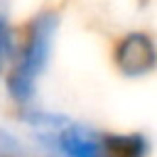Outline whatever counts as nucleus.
Instances as JSON below:
<instances>
[{"mask_svg": "<svg viewBox=\"0 0 157 157\" xmlns=\"http://www.w3.org/2000/svg\"><path fill=\"white\" fill-rule=\"evenodd\" d=\"M15 49H17V32L10 22L7 5L0 2V78L5 76V71L15 56Z\"/></svg>", "mask_w": 157, "mask_h": 157, "instance_id": "39448f33", "label": "nucleus"}, {"mask_svg": "<svg viewBox=\"0 0 157 157\" xmlns=\"http://www.w3.org/2000/svg\"><path fill=\"white\" fill-rule=\"evenodd\" d=\"M108 157H150L152 142L145 132H103Z\"/></svg>", "mask_w": 157, "mask_h": 157, "instance_id": "20e7f679", "label": "nucleus"}, {"mask_svg": "<svg viewBox=\"0 0 157 157\" xmlns=\"http://www.w3.org/2000/svg\"><path fill=\"white\" fill-rule=\"evenodd\" d=\"M113 64L125 78H145L157 69V44L150 32L130 29L113 44Z\"/></svg>", "mask_w": 157, "mask_h": 157, "instance_id": "7ed1b4c3", "label": "nucleus"}, {"mask_svg": "<svg viewBox=\"0 0 157 157\" xmlns=\"http://www.w3.org/2000/svg\"><path fill=\"white\" fill-rule=\"evenodd\" d=\"M0 157H29V147L15 130L0 128Z\"/></svg>", "mask_w": 157, "mask_h": 157, "instance_id": "423d86ee", "label": "nucleus"}, {"mask_svg": "<svg viewBox=\"0 0 157 157\" xmlns=\"http://www.w3.org/2000/svg\"><path fill=\"white\" fill-rule=\"evenodd\" d=\"M59 27H61V12L52 7L34 12L22 27L15 56L5 71V93L17 108H25L34 101L37 83L52 61Z\"/></svg>", "mask_w": 157, "mask_h": 157, "instance_id": "f257e3e1", "label": "nucleus"}, {"mask_svg": "<svg viewBox=\"0 0 157 157\" xmlns=\"http://www.w3.org/2000/svg\"><path fill=\"white\" fill-rule=\"evenodd\" d=\"M29 130V142L42 157H108L103 130L74 120L66 113L47 110Z\"/></svg>", "mask_w": 157, "mask_h": 157, "instance_id": "f03ea898", "label": "nucleus"}]
</instances>
